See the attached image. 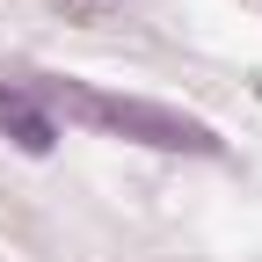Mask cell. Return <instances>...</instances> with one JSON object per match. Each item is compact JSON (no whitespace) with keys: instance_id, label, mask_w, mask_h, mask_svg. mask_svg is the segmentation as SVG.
Returning <instances> with one entry per match:
<instances>
[{"instance_id":"obj_1","label":"cell","mask_w":262,"mask_h":262,"mask_svg":"<svg viewBox=\"0 0 262 262\" xmlns=\"http://www.w3.org/2000/svg\"><path fill=\"white\" fill-rule=\"evenodd\" d=\"M44 110L73 117L88 131H110V139H131V146H160V153H219L211 124H196L182 110H160V102H139V95H102V88H80V80H44Z\"/></svg>"},{"instance_id":"obj_2","label":"cell","mask_w":262,"mask_h":262,"mask_svg":"<svg viewBox=\"0 0 262 262\" xmlns=\"http://www.w3.org/2000/svg\"><path fill=\"white\" fill-rule=\"evenodd\" d=\"M0 139H15L22 153H37V160L58 146V117L44 110V95H37V88L0 80Z\"/></svg>"}]
</instances>
